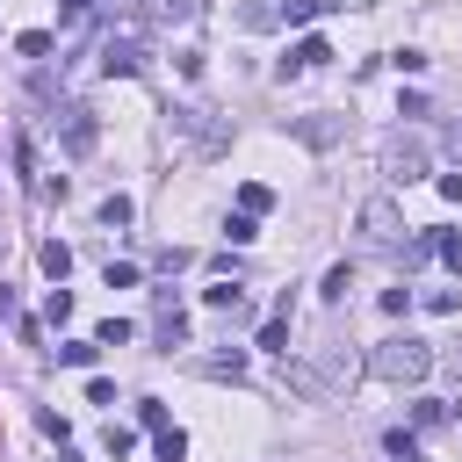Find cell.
<instances>
[{
	"instance_id": "obj_19",
	"label": "cell",
	"mask_w": 462,
	"mask_h": 462,
	"mask_svg": "<svg viewBox=\"0 0 462 462\" xmlns=\"http://www.w3.org/2000/svg\"><path fill=\"white\" fill-rule=\"evenodd\" d=\"M411 426H448V404H440V397H419V404H411Z\"/></svg>"
},
{
	"instance_id": "obj_4",
	"label": "cell",
	"mask_w": 462,
	"mask_h": 462,
	"mask_svg": "<svg viewBox=\"0 0 462 462\" xmlns=\"http://www.w3.org/2000/svg\"><path fill=\"white\" fill-rule=\"evenodd\" d=\"M397 231H404V224H397V202H390V195H368V202H361V238H368V245H397Z\"/></svg>"
},
{
	"instance_id": "obj_22",
	"label": "cell",
	"mask_w": 462,
	"mask_h": 462,
	"mask_svg": "<svg viewBox=\"0 0 462 462\" xmlns=\"http://www.w3.org/2000/svg\"><path fill=\"white\" fill-rule=\"evenodd\" d=\"M224 231H231V245H253V238H260V217H245V209H238Z\"/></svg>"
},
{
	"instance_id": "obj_30",
	"label": "cell",
	"mask_w": 462,
	"mask_h": 462,
	"mask_svg": "<svg viewBox=\"0 0 462 462\" xmlns=\"http://www.w3.org/2000/svg\"><path fill=\"white\" fill-rule=\"evenodd\" d=\"M137 426H152V433H166V404H152V397H144V404H137Z\"/></svg>"
},
{
	"instance_id": "obj_13",
	"label": "cell",
	"mask_w": 462,
	"mask_h": 462,
	"mask_svg": "<svg viewBox=\"0 0 462 462\" xmlns=\"http://www.w3.org/2000/svg\"><path fill=\"white\" fill-rule=\"evenodd\" d=\"M130 217H137V202H130V195H108V202H101V224H108V231H123Z\"/></svg>"
},
{
	"instance_id": "obj_1",
	"label": "cell",
	"mask_w": 462,
	"mask_h": 462,
	"mask_svg": "<svg viewBox=\"0 0 462 462\" xmlns=\"http://www.w3.org/2000/svg\"><path fill=\"white\" fill-rule=\"evenodd\" d=\"M368 368H375L383 383H426V375H433V346L411 339V332H397V339H383V346L368 354Z\"/></svg>"
},
{
	"instance_id": "obj_21",
	"label": "cell",
	"mask_w": 462,
	"mask_h": 462,
	"mask_svg": "<svg viewBox=\"0 0 462 462\" xmlns=\"http://www.w3.org/2000/svg\"><path fill=\"white\" fill-rule=\"evenodd\" d=\"M267 202H274V195H267V188H260V180H245V188H238V209H245V217H260V209H267Z\"/></svg>"
},
{
	"instance_id": "obj_11",
	"label": "cell",
	"mask_w": 462,
	"mask_h": 462,
	"mask_svg": "<svg viewBox=\"0 0 462 462\" xmlns=\"http://www.w3.org/2000/svg\"><path fill=\"white\" fill-rule=\"evenodd\" d=\"M202 303H209V310H231V318H245V296H238V282H209V289H202Z\"/></svg>"
},
{
	"instance_id": "obj_25",
	"label": "cell",
	"mask_w": 462,
	"mask_h": 462,
	"mask_svg": "<svg viewBox=\"0 0 462 462\" xmlns=\"http://www.w3.org/2000/svg\"><path fill=\"white\" fill-rule=\"evenodd\" d=\"M101 448H108V455H116V462H123V455H130V448H137V433H130V426H108V433H101Z\"/></svg>"
},
{
	"instance_id": "obj_17",
	"label": "cell",
	"mask_w": 462,
	"mask_h": 462,
	"mask_svg": "<svg viewBox=\"0 0 462 462\" xmlns=\"http://www.w3.org/2000/svg\"><path fill=\"white\" fill-rule=\"evenodd\" d=\"M14 180L36 195V159H29V137H14Z\"/></svg>"
},
{
	"instance_id": "obj_16",
	"label": "cell",
	"mask_w": 462,
	"mask_h": 462,
	"mask_svg": "<svg viewBox=\"0 0 462 462\" xmlns=\"http://www.w3.org/2000/svg\"><path fill=\"white\" fill-rule=\"evenodd\" d=\"M202 375H231V383H238V375H245V354H238V346H231V354H209Z\"/></svg>"
},
{
	"instance_id": "obj_23",
	"label": "cell",
	"mask_w": 462,
	"mask_h": 462,
	"mask_svg": "<svg viewBox=\"0 0 462 462\" xmlns=\"http://www.w3.org/2000/svg\"><path fill=\"white\" fill-rule=\"evenodd\" d=\"M411 303H419V289H404V282H397V289H383V310H390V318H404Z\"/></svg>"
},
{
	"instance_id": "obj_34",
	"label": "cell",
	"mask_w": 462,
	"mask_h": 462,
	"mask_svg": "<svg viewBox=\"0 0 462 462\" xmlns=\"http://www.w3.org/2000/svg\"><path fill=\"white\" fill-rule=\"evenodd\" d=\"M448 159L462 166V123H448Z\"/></svg>"
},
{
	"instance_id": "obj_24",
	"label": "cell",
	"mask_w": 462,
	"mask_h": 462,
	"mask_svg": "<svg viewBox=\"0 0 462 462\" xmlns=\"http://www.w3.org/2000/svg\"><path fill=\"white\" fill-rule=\"evenodd\" d=\"M419 303H426V310H440V318H448V310H462V289H426V296H419Z\"/></svg>"
},
{
	"instance_id": "obj_31",
	"label": "cell",
	"mask_w": 462,
	"mask_h": 462,
	"mask_svg": "<svg viewBox=\"0 0 462 462\" xmlns=\"http://www.w3.org/2000/svg\"><path fill=\"white\" fill-rule=\"evenodd\" d=\"M433 188H440V195H448V202H462V173H440V180H433Z\"/></svg>"
},
{
	"instance_id": "obj_33",
	"label": "cell",
	"mask_w": 462,
	"mask_h": 462,
	"mask_svg": "<svg viewBox=\"0 0 462 462\" xmlns=\"http://www.w3.org/2000/svg\"><path fill=\"white\" fill-rule=\"evenodd\" d=\"M94 14V0H65V22H87Z\"/></svg>"
},
{
	"instance_id": "obj_9",
	"label": "cell",
	"mask_w": 462,
	"mask_h": 462,
	"mask_svg": "<svg viewBox=\"0 0 462 462\" xmlns=\"http://www.w3.org/2000/svg\"><path fill=\"white\" fill-rule=\"evenodd\" d=\"M325 58H332V51H325V36H303V43L282 58V79H289V72H310V65H325Z\"/></svg>"
},
{
	"instance_id": "obj_35",
	"label": "cell",
	"mask_w": 462,
	"mask_h": 462,
	"mask_svg": "<svg viewBox=\"0 0 462 462\" xmlns=\"http://www.w3.org/2000/svg\"><path fill=\"white\" fill-rule=\"evenodd\" d=\"M58 462H79V455H72V448H58Z\"/></svg>"
},
{
	"instance_id": "obj_29",
	"label": "cell",
	"mask_w": 462,
	"mask_h": 462,
	"mask_svg": "<svg viewBox=\"0 0 462 462\" xmlns=\"http://www.w3.org/2000/svg\"><path fill=\"white\" fill-rule=\"evenodd\" d=\"M108 289H137V267L130 260H108Z\"/></svg>"
},
{
	"instance_id": "obj_3",
	"label": "cell",
	"mask_w": 462,
	"mask_h": 462,
	"mask_svg": "<svg viewBox=\"0 0 462 462\" xmlns=\"http://www.w3.org/2000/svg\"><path fill=\"white\" fill-rule=\"evenodd\" d=\"M152 332H159V346H188V310H180V289H152Z\"/></svg>"
},
{
	"instance_id": "obj_6",
	"label": "cell",
	"mask_w": 462,
	"mask_h": 462,
	"mask_svg": "<svg viewBox=\"0 0 462 462\" xmlns=\"http://www.w3.org/2000/svg\"><path fill=\"white\" fill-rule=\"evenodd\" d=\"M383 166H390V180H419L426 173V137H390Z\"/></svg>"
},
{
	"instance_id": "obj_36",
	"label": "cell",
	"mask_w": 462,
	"mask_h": 462,
	"mask_svg": "<svg viewBox=\"0 0 462 462\" xmlns=\"http://www.w3.org/2000/svg\"><path fill=\"white\" fill-rule=\"evenodd\" d=\"M0 253H7V238H0Z\"/></svg>"
},
{
	"instance_id": "obj_14",
	"label": "cell",
	"mask_w": 462,
	"mask_h": 462,
	"mask_svg": "<svg viewBox=\"0 0 462 462\" xmlns=\"http://www.w3.org/2000/svg\"><path fill=\"white\" fill-rule=\"evenodd\" d=\"M260 346H267V354H289V318H282V310L260 325Z\"/></svg>"
},
{
	"instance_id": "obj_2",
	"label": "cell",
	"mask_w": 462,
	"mask_h": 462,
	"mask_svg": "<svg viewBox=\"0 0 462 462\" xmlns=\"http://www.w3.org/2000/svg\"><path fill=\"white\" fill-rule=\"evenodd\" d=\"M51 130H58V144H65V159H87V152L101 144V123H94L87 101H65V108L51 116Z\"/></svg>"
},
{
	"instance_id": "obj_20",
	"label": "cell",
	"mask_w": 462,
	"mask_h": 462,
	"mask_svg": "<svg viewBox=\"0 0 462 462\" xmlns=\"http://www.w3.org/2000/svg\"><path fill=\"white\" fill-rule=\"evenodd\" d=\"M159 462H188V433H180V426L159 433Z\"/></svg>"
},
{
	"instance_id": "obj_28",
	"label": "cell",
	"mask_w": 462,
	"mask_h": 462,
	"mask_svg": "<svg viewBox=\"0 0 462 462\" xmlns=\"http://www.w3.org/2000/svg\"><path fill=\"white\" fill-rule=\"evenodd\" d=\"M346 289H354V267H346V260H339V267H332V274H325V296H332V303H339V296H346Z\"/></svg>"
},
{
	"instance_id": "obj_15",
	"label": "cell",
	"mask_w": 462,
	"mask_h": 462,
	"mask_svg": "<svg viewBox=\"0 0 462 462\" xmlns=\"http://www.w3.org/2000/svg\"><path fill=\"white\" fill-rule=\"evenodd\" d=\"M94 354H101L94 339H65V346H58V361H65V368H94Z\"/></svg>"
},
{
	"instance_id": "obj_18",
	"label": "cell",
	"mask_w": 462,
	"mask_h": 462,
	"mask_svg": "<svg viewBox=\"0 0 462 462\" xmlns=\"http://www.w3.org/2000/svg\"><path fill=\"white\" fill-rule=\"evenodd\" d=\"M123 339H130V318H101L94 325V346H123Z\"/></svg>"
},
{
	"instance_id": "obj_8",
	"label": "cell",
	"mask_w": 462,
	"mask_h": 462,
	"mask_svg": "<svg viewBox=\"0 0 462 462\" xmlns=\"http://www.w3.org/2000/svg\"><path fill=\"white\" fill-rule=\"evenodd\" d=\"M296 137H303L310 152H332V144H339V116H325V108H318V116H296Z\"/></svg>"
},
{
	"instance_id": "obj_32",
	"label": "cell",
	"mask_w": 462,
	"mask_h": 462,
	"mask_svg": "<svg viewBox=\"0 0 462 462\" xmlns=\"http://www.w3.org/2000/svg\"><path fill=\"white\" fill-rule=\"evenodd\" d=\"M0 318H7V325L22 318V303H14V289H7V282H0Z\"/></svg>"
},
{
	"instance_id": "obj_7",
	"label": "cell",
	"mask_w": 462,
	"mask_h": 462,
	"mask_svg": "<svg viewBox=\"0 0 462 462\" xmlns=\"http://www.w3.org/2000/svg\"><path fill=\"white\" fill-rule=\"evenodd\" d=\"M173 130H188L195 152H224V123H209V108H173Z\"/></svg>"
},
{
	"instance_id": "obj_5",
	"label": "cell",
	"mask_w": 462,
	"mask_h": 462,
	"mask_svg": "<svg viewBox=\"0 0 462 462\" xmlns=\"http://www.w3.org/2000/svg\"><path fill=\"white\" fill-rule=\"evenodd\" d=\"M101 72H108V79L144 72V43H137V36H108V43H101Z\"/></svg>"
},
{
	"instance_id": "obj_26",
	"label": "cell",
	"mask_w": 462,
	"mask_h": 462,
	"mask_svg": "<svg viewBox=\"0 0 462 462\" xmlns=\"http://www.w3.org/2000/svg\"><path fill=\"white\" fill-rule=\"evenodd\" d=\"M433 253H440V260L462 274V231H440V238H433Z\"/></svg>"
},
{
	"instance_id": "obj_12",
	"label": "cell",
	"mask_w": 462,
	"mask_h": 462,
	"mask_svg": "<svg viewBox=\"0 0 462 462\" xmlns=\"http://www.w3.org/2000/svg\"><path fill=\"white\" fill-rule=\"evenodd\" d=\"M339 0H282V22L289 29H303V22H318V14H332Z\"/></svg>"
},
{
	"instance_id": "obj_27",
	"label": "cell",
	"mask_w": 462,
	"mask_h": 462,
	"mask_svg": "<svg viewBox=\"0 0 462 462\" xmlns=\"http://www.w3.org/2000/svg\"><path fill=\"white\" fill-rule=\"evenodd\" d=\"M14 51H22V58H51V36H43V29H29V36H14Z\"/></svg>"
},
{
	"instance_id": "obj_10",
	"label": "cell",
	"mask_w": 462,
	"mask_h": 462,
	"mask_svg": "<svg viewBox=\"0 0 462 462\" xmlns=\"http://www.w3.org/2000/svg\"><path fill=\"white\" fill-rule=\"evenodd\" d=\"M36 260H43V274H51V282H65V274H72V245H65V238H43V253H36Z\"/></svg>"
}]
</instances>
